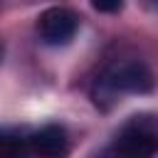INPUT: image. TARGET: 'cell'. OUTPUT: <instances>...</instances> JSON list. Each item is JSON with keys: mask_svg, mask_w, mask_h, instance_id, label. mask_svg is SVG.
Masks as SVG:
<instances>
[{"mask_svg": "<svg viewBox=\"0 0 158 158\" xmlns=\"http://www.w3.org/2000/svg\"><path fill=\"white\" fill-rule=\"evenodd\" d=\"M91 7L99 10V12H118V10L123 7V2H118V0H114V2H101V0H96V2H91Z\"/></svg>", "mask_w": 158, "mask_h": 158, "instance_id": "cell-5", "label": "cell"}, {"mask_svg": "<svg viewBox=\"0 0 158 158\" xmlns=\"http://www.w3.org/2000/svg\"><path fill=\"white\" fill-rule=\"evenodd\" d=\"M158 153V116H131L101 158H156Z\"/></svg>", "mask_w": 158, "mask_h": 158, "instance_id": "cell-1", "label": "cell"}, {"mask_svg": "<svg viewBox=\"0 0 158 158\" xmlns=\"http://www.w3.org/2000/svg\"><path fill=\"white\" fill-rule=\"evenodd\" d=\"M30 151L37 158H64L69 151V138L67 131L57 123L42 126L30 136Z\"/></svg>", "mask_w": 158, "mask_h": 158, "instance_id": "cell-4", "label": "cell"}, {"mask_svg": "<svg viewBox=\"0 0 158 158\" xmlns=\"http://www.w3.org/2000/svg\"><path fill=\"white\" fill-rule=\"evenodd\" d=\"M77 27H79V17L69 7H49L40 15V22H37L42 42L52 47L69 44L77 35Z\"/></svg>", "mask_w": 158, "mask_h": 158, "instance_id": "cell-3", "label": "cell"}, {"mask_svg": "<svg viewBox=\"0 0 158 158\" xmlns=\"http://www.w3.org/2000/svg\"><path fill=\"white\" fill-rule=\"evenodd\" d=\"M153 91V74L151 69L138 59H126L111 64L94 86V101L104 104L106 99H114L118 94H148Z\"/></svg>", "mask_w": 158, "mask_h": 158, "instance_id": "cell-2", "label": "cell"}]
</instances>
